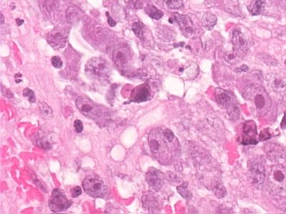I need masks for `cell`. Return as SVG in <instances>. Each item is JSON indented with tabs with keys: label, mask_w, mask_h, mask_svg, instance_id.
<instances>
[{
	"label": "cell",
	"mask_w": 286,
	"mask_h": 214,
	"mask_svg": "<svg viewBox=\"0 0 286 214\" xmlns=\"http://www.w3.org/2000/svg\"><path fill=\"white\" fill-rule=\"evenodd\" d=\"M151 153L162 164H169L181 155V146L177 138L169 129L159 127L148 136Z\"/></svg>",
	"instance_id": "1"
},
{
	"label": "cell",
	"mask_w": 286,
	"mask_h": 214,
	"mask_svg": "<svg viewBox=\"0 0 286 214\" xmlns=\"http://www.w3.org/2000/svg\"><path fill=\"white\" fill-rule=\"evenodd\" d=\"M267 185L275 195L286 197V168L282 165L273 166L268 174Z\"/></svg>",
	"instance_id": "2"
},
{
	"label": "cell",
	"mask_w": 286,
	"mask_h": 214,
	"mask_svg": "<svg viewBox=\"0 0 286 214\" xmlns=\"http://www.w3.org/2000/svg\"><path fill=\"white\" fill-rule=\"evenodd\" d=\"M244 97L246 100L253 102L259 114H266L269 110L271 101L268 94L262 86L259 85L249 86L245 90Z\"/></svg>",
	"instance_id": "3"
},
{
	"label": "cell",
	"mask_w": 286,
	"mask_h": 214,
	"mask_svg": "<svg viewBox=\"0 0 286 214\" xmlns=\"http://www.w3.org/2000/svg\"><path fill=\"white\" fill-rule=\"evenodd\" d=\"M88 77L98 82H105L109 79L111 68L105 59L94 57L88 62L85 66Z\"/></svg>",
	"instance_id": "4"
},
{
	"label": "cell",
	"mask_w": 286,
	"mask_h": 214,
	"mask_svg": "<svg viewBox=\"0 0 286 214\" xmlns=\"http://www.w3.org/2000/svg\"><path fill=\"white\" fill-rule=\"evenodd\" d=\"M84 192L94 198H105L109 192L108 187L100 176L91 174L85 177L82 182Z\"/></svg>",
	"instance_id": "5"
},
{
	"label": "cell",
	"mask_w": 286,
	"mask_h": 214,
	"mask_svg": "<svg viewBox=\"0 0 286 214\" xmlns=\"http://www.w3.org/2000/svg\"><path fill=\"white\" fill-rule=\"evenodd\" d=\"M76 105L84 116L91 119L97 120L101 115L100 107L87 97H78Z\"/></svg>",
	"instance_id": "6"
},
{
	"label": "cell",
	"mask_w": 286,
	"mask_h": 214,
	"mask_svg": "<svg viewBox=\"0 0 286 214\" xmlns=\"http://www.w3.org/2000/svg\"><path fill=\"white\" fill-rule=\"evenodd\" d=\"M248 180L253 187L261 189L266 178V169L261 162L253 161L249 163Z\"/></svg>",
	"instance_id": "7"
},
{
	"label": "cell",
	"mask_w": 286,
	"mask_h": 214,
	"mask_svg": "<svg viewBox=\"0 0 286 214\" xmlns=\"http://www.w3.org/2000/svg\"><path fill=\"white\" fill-rule=\"evenodd\" d=\"M234 97V95L229 91L221 89L217 91V102L222 107H225L231 117L236 119L239 116V111Z\"/></svg>",
	"instance_id": "8"
},
{
	"label": "cell",
	"mask_w": 286,
	"mask_h": 214,
	"mask_svg": "<svg viewBox=\"0 0 286 214\" xmlns=\"http://www.w3.org/2000/svg\"><path fill=\"white\" fill-rule=\"evenodd\" d=\"M66 196L59 189L53 191L52 196L49 201V207L54 213H61L65 211L71 205Z\"/></svg>",
	"instance_id": "9"
},
{
	"label": "cell",
	"mask_w": 286,
	"mask_h": 214,
	"mask_svg": "<svg viewBox=\"0 0 286 214\" xmlns=\"http://www.w3.org/2000/svg\"><path fill=\"white\" fill-rule=\"evenodd\" d=\"M232 43L234 45V52L241 59L246 56L248 52V43L244 35L238 31L235 30L233 33Z\"/></svg>",
	"instance_id": "10"
},
{
	"label": "cell",
	"mask_w": 286,
	"mask_h": 214,
	"mask_svg": "<svg viewBox=\"0 0 286 214\" xmlns=\"http://www.w3.org/2000/svg\"><path fill=\"white\" fill-rule=\"evenodd\" d=\"M146 181L148 185L155 192H159L164 183V175L155 168H150L146 174Z\"/></svg>",
	"instance_id": "11"
},
{
	"label": "cell",
	"mask_w": 286,
	"mask_h": 214,
	"mask_svg": "<svg viewBox=\"0 0 286 214\" xmlns=\"http://www.w3.org/2000/svg\"><path fill=\"white\" fill-rule=\"evenodd\" d=\"M174 21L177 22L182 32L187 37H192L195 33V27L191 19L187 15H181V14L175 13L173 17Z\"/></svg>",
	"instance_id": "12"
},
{
	"label": "cell",
	"mask_w": 286,
	"mask_h": 214,
	"mask_svg": "<svg viewBox=\"0 0 286 214\" xmlns=\"http://www.w3.org/2000/svg\"><path fill=\"white\" fill-rule=\"evenodd\" d=\"M151 97V89L148 85H140L132 90L131 101L136 103L146 102Z\"/></svg>",
	"instance_id": "13"
},
{
	"label": "cell",
	"mask_w": 286,
	"mask_h": 214,
	"mask_svg": "<svg viewBox=\"0 0 286 214\" xmlns=\"http://www.w3.org/2000/svg\"><path fill=\"white\" fill-rule=\"evenodd\" d=\"M243 141L245 144L256 143V127L252 121H247L243 127Z\"/></svg>",
	"instance_id": "14"
},
{
	"label": "cell",
	"mask_w": 286,
	"mask_h": 214,
	"mask_svg": "<svg viewBox=\"0 0 286 214\" xmlns=\"http://www.w3.org/2000/svg\"><path fill=\"white\" fill-rule=\"evenodd\" d=\"M158 198L153 193L148 192L142 196V203L146 208L151 211H156L160 210Z\"/></svg>",
	"instance_id": "15"
},
{
	"label": "cell",
	"mask_w": 286,
	"mask_h": 214,
	"mask_svg": "<svg viewBox=\"0 0 286 214\" xmlns=\"http://www.w3.org/2000/svg\"><path fill=\"white\" fill-rule=\"evenodd\" d=\"M64 41H65V35L60 30H54L49 35L48 39V42L52 47L64 45Z\"/></svg>",
	"instance_id": "16"
},
{
	"label": "cell",
	"mask_w": 286,
	"mask_h": 214,
	"mask_svg": "<svg viewBox=\"0 0 286 214\" xmlns=\"http://www.w3.org/2000/svg\"><path fill=\"white\" fill-rule=\"evenodd\" d=\"M201 21H202L203 25L206 29L212 30L216 24L218 19H217L216 16L211 12H206L203 15Z\"/></svg>",
	"instance_id": "17"
},
{
	"label": "cell",
	"mask_w": 286,
	"mask_h": 214,
	"mask_svg": "<svg viewBox=\"0 0 286 214\" xmlns=\"http://www.w3.org/2000/svg\"><path fill=\"white\" fill-rule=\"evenodd\" d=\"M211 188L213 192H214L215 195L219 199L225 197L226 194H227L225 187L222 185V182L219 181V180H213L211 184Z\"/></svg>",
	"instance_id": "18"
},
{
	"label": "cell",
	"mask_w": 286,
	"mask_h": 214,
	"mask_svg": "<svg viewBox=\"0 0 286 214\" xmlns=\"http://www.w3.org/2000/svg\"><path fill=\"white\" fill-rule=\"evenodd\" d=\"M265 5H266V0H254L251 5L248 8L252 15H259L264 11Z\"/></svg>",
	"instance_id": "19"
},
{
	"label": "cell",
	"mask_w": 286,
	"mask_h": 214,
	"mask_svg": "<svg viewBox=\"0 0 286 214\" xmlns=\"http://www.w3.org/2000/svg\"><path fill=\"white\" fill-rule=\"evenodd\" d=\"M125 51H117L115 55L114 59L120 70L121 68H124L125 65L128 63V54L124 52Z\"/></svg>",
	"instance_id": "20"
},
{
	"label": "cell",
	"mask_w": 286,
	"mask_h": 214,
	"mask_svg": "<svg viewBox=\"0 0 286 214\" xmlns=\"http://www.w3.org/2000/svg\"><path fill=\"white\" fill-rule=\"evenodd\" d=\"M146 12L153 19H160L163 16V13L153 5H148L146 8Z\"/></svg>",
	"instance_id": "21"
},
{
	"label": "cell",
	"mask_w": 286,
	"mask_h": 214,
	"mask_svg": "<svg viewBox=\"0 0 286 214\" xmlns=\"http://www.w3.org/2000/svg\"><path fill=\"white\" fill-rule=\"evenodd\" d=\"M224 59L231 65H235L241 61V59L233 51V52H227L224 54Z\"/></svg>",
	"instance_id": "22"
},
{
	"label": "cell",
	"mask_w": 286,
	"mask_h": 214,
	"mask_svg": "<svg viewBox=\"0 0 286 214\" xmlns=\"http://www.w3.org/2000/svg\"><path fill=\"white\" fill-rule=\"evenodd\" d=\"M79 12L77 9L74 8L68 9V12H67V17H68V21L72 23L77 22L79 19Z\"/></svg>",
	"instance_id": "23"
},
{
	"label": "cell",
	"mask_w": 286,
	"mask_h": 214,
	"mask_svg": "<svg viewBox=\"0 0 286 214\" xmlns=\"http://www.w3.org/2000/svg\"><path fill=\"white\" fill-rule=\"evenodd\" d=\"M132 31L141 40H144V30H143L142 23L139 22L134 23L132 25Z\"/></svg>",
	"instance_id": "24"
},
{
	"label": "cell",
	"mask_w": 286,
	"mask_h": 214,
	"mask_svg": "<svg viewBox=\"0 0 286 214\" xmlns=\"http://www.w3.org/2000/svg\"><path fill=\"white\" fill-rule=\"evenodd\" d=\"M164 2L171 9H181L184 6L183 0H164Z\"/></svg>",
	"instance_id": "25"
},
{
	"label": "cell",
	"mask_w": 286,
	"mask_h": 214,
	"mask_svg": "<svg viewBox=\"0 0 286 214\" xmlns=\"http://www.w3.org/2000/svg\"><path fill=\"white\" fill-rule=\"evenodd\" d=\"M39 107H40V111H41L42 114L47 118H51L52 116V110L50 107L47 105L45 102H40L39 104Z\"/></svg>",
	"instance_id": "26"
},
{
	"label": "cell",
	"mask_w": 286,
	"mask_h": 214,
	"mask_svg": "<svg viewBox=\"0 0 286 214\" xmlns=\"http://www.w3.org/2000/svg\"><path fill=\"white\" fill-rule=\"evenodd\" d=\"M22 95L23 96L27 99V100L32 104L35 103V101H36L34 93H33L31 89H28V88H26V89H24Z\"/></svg>",
	"instance_id": "27"
},
{
	"label": "cell",
	"mask_w": 286,
	"mask_h": 214,
	"mask_svg": "<svg viewBox=\"0 0 286 214\" xmlns=\"http://www.w3.org/2000/svg\"><path fill=\"white\" fill-rule=\"evenodd\" d=\"M178 192L185 199H189L191 197V194H190V192H189L188 188H187V185L185 186V185H183L181 186V187H178Z\"/></svg>",
	"instance_id": "28"
},
{
	"label": "cell",
	"mask_w": 286,
	"mask_h": 214,
	"mask_svg": "<svg viewBox=\"0 0 286 214\" xmlns=\"http://www.w3.org/2000/svg\"><path fill=\"white\" fill-rule=\"evenodd\" d=\"M51 63H52V66L56 69H60L63 67V62L59 56H53L51 59Z\"/></svg>",
	"instance_id": "29"
},
{
	"label": "cell",
	"mask_w": 286,
	"mask_h": 214,
	"mask_svg": "<svg viewBox=\"0 0 286 214\" xmlns=\"http://www.w3.org/2000/svg\"><path fill=\"white\" fill-rule=\"evenodd\" d=\"M74 127H75V130L77 133H81L83 130V124L80 120L77 119L74 122Z\"/></svg>",
	"instance_id": "30"
},
{
	"label": "cell",
	"mask_w": 286,
	"mask_h": 214,
	"mask_svg": "<svg viewBox=\"0 0 286 214\" xmlns=\"http://www.w3.org/2000/svg\"><path fill=\"white\" fill-rule=\"evenodd\" d=\"M72 198H77L82 194V189L79 187H75L71 189Z\"/></svg>",
	"instance_id": "31"
},
{
	"label": "cell",
	"mask_w": 286,
	"mask_h": 214,
	"mask_svg": "<svg viewBox=\"0 0 286 214\" xmlns=\"http://www.w3.org/2000/svg\"><path fill=\"white\" fill-rule=\"evenodd\" d=\"M108 24H109V25H110L111 26H114L116 25V22H115L114 20H113V19H112V17H109V15L108 16Z\"/></svg>",
	"instance_id": "32"
},
{
	"label": "cell",
	"mask_w": 286,
	"mask_h": 214,
	"mask_svg": "<svg viewBox=\"0 0 286 214\" xmlns=\"http://www.w3.org/2000/svg\"><path fill=\"white\" fill-rule=\"evenodd\" d=\"M281 128H286V112L285 113V115H284L283 119H282L281 122Z\"/></svg>",
	"instance_id": "33"
},
{
	"label": "cell",
	"mask_w": 286,
	"mask_h": 214,
	"mask_svg": "<svg viewBox=\"0 0 286 214\" xmlns=\"http://www.w3.org/2000/svg\"><path fill=\"white\" fill-rule=\"evenodd\" d=\"M3 23H4V16L2 15V24H3Z\"/></svg>",
	"instance_id": "34"
},
{
	"label": "cell",
	"mask_w": 286,
	"mask_h": 214,
	"mask_svg": "<svg viewBox=\"0 0 286 214\" xmlns=\"http://www.w3.org/2000/svg\"><path fill=\"white\" fill-rule=\"evenodd\" d=\"M284 97H285V98L286 99V89H285V91H284Z\"/></svg>",
	"instance_id": "35"
}]
</instances>
